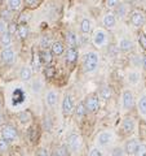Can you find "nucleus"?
I'll return each instance as SVG.
<instances>
[{"label": "nucleus", "instance_id": "obj_24", "mask_svg": "<svg viewBox=\"0 0 146 156\" xmlns=\"http://www.w3.org/2000/svg\"><path fill=\"white\" fill-rule=\"evenodd\" d=\"M138 81H140V73H137V72H131L129 74H128V82H129L131 85L138 83Z\"/></svg>", "mask_w": 146, "mask_h": 156}, {"label": "nucleus", "instance_id": "obj_12", "mask_svg": "<svg viewBox=\"0 0 146 156\" xmlns=\"http://www.w3.org/2000/svg\"><path fill=\"white\" fill-rule=\"evenodd\" d=\"M104 26L108 29H113L116 23V16L114 13H106L104 16Z\"/></svg>", "mask_w": 146, "mask_h": 156}, {"label": "nucleus", "instance_id": "obj_33", "mask_svg": "<svg viewBox=\"0 0 146 156\" xmlns=\"http://www.w3.org/2000/svg\"><path fill=\"white\" fill-rule=\"evenodd\" d=\"M48 43H49V39H48V37H43L41 41H40V47L43 48V50H47Z\"/></svg>", "mask_w": 146, "mask_h": 156}, {"label": "nucleus", "instance_id": "obj_20", "mask_svg": "<svg viewBox=\"0 0 146 156\" xmlns=\"http://www.w3.org/2000/svg\"><path fill=\"white\" fill-rule=\"evenodd\" d=\"M127 4H119L118 7L115 8V12H116V16H119L120 18H124V16L127 14Z\"/></svg>", "mask_w": 146, "mask_h": 156}, {"label": "nucleus", "instance_id": "obj_3", "mask_svg": "<svg viewBox=\"0 0 146 156\" xmlns=\"http://www.w3.org/2000/svg\"><path fill=\"white\" fill-rule=\"evenodd\" d=\"M92 42L93 44L97 47H102L108 43V34H106L104 30H97L93 34V38H92Z\"/></svg>", "mask_w": 146, "mask_h": 156}, {"label": "nucleus", "instance_id": "obj_31", "mask_svg": "<svg viewBox=\"0 0 146 156\" xmlns=\"http://www.w3.org/2000/svg\"><path fill=\"white\" fill-rule=\"evenodd\" d=\"M136 155L137 156H146V146L145 144H140L137 151H136Z\"/></svg>", "mask_w": 146, "mask_h": 156}, {"label": "nucleus", "instance_id": "obj_1", "mask_svg": "<svg viewBox=\"0 0 146 156\" xmlns=\"http://www.w3.org/2000/svg\"><path fill=\"white\" fill-rule=\"evenodd\" d=\"M97 65H98V53L96 52H88L84 56V62H83V69L85 73L93 72Z\"/></svg>", "mask_w": 146, "mask_h": 156}, {"label": "nucleus", "instance_id": "obj_9", "mask_svg": "<svg viewBox=\"0 0 146 156\" xmlns=\"http://www.w3.org/2000/svg\"><path fill=\"white\" fill-rule=\"evenodd\" d=\"M131 22H132V25L136 26V27L142 26L144 22H145V16H144V13L140 12V11L133 12L132 16H131Z\"/></svg>", "mask_w": 146, "mask_h": 156}, {"label": "nucleus", "instance_id": "obj_45", "mask_svg": "<svg viewBox=\"0 0 146 156\" xmlns=\"http://www.w3.org/2000/svg\"><path fill=\"white\" fill-rule=\"evenodd\" d=\"M0 109H2V103H0Z\"/></svg>", "mask_w": 146, "mask_h": 156}, {"label": "nucleus", "instance_id": "obj_44", "mask_svg": "<svg viewBox=\"0 0 146 156\" xmlns=\"http://www.w3.org/2000/svg\"><path fill=\"white\" fill-rule=\"evenodd\" d=\"M52 156H60V155H58V154H53Z\"/></svg>", "mask_w": 146, "mask_h": 156}, {"label": "nucleus", "instance_id": "obj_13", "mask_svg": "<svg viewBox=\"0 0 146 156\" xmlns=\"http://www.w3.org/2000/svg\"><path fill=\"white\" fill-rule=\"evenodd\" d=\"M119 50L123 52H129L133 50V42L128 38H123L119 42Z\"/></svg>", "mask_w": 146, "mask_h": 156}, {"label": "nucleus", "instance_id": "obj_29", "mask_svg": "<svg viewBox=\"0 0 146 156\" xmlns=\"http://www.w3.org/2000/svg\"><path fill=\"white\" fill-rule=\"evenodd\" d=\"M21 5V0H8V7L12 11H16Z\"/></svg>", "mask_w": 146, "mask_h": 156}, {"label": "nucleus", "instance_id": "obj_27", "mask_svg": "<svg viewBox=\"0 0 146 156\" xmlns=\"http://www.w3.org/2000/svg\"><path fill=\"white\" fill-rule=\"evenodd\" d=\"M85 112H87V108H85V104L84 103H79L76 107V109H75V113L79 116V117H83L85 115Z\"/></svg>", "mask_w": 146, "mask_h": 156}, {"label": "nucleus", "instance_id": "obj_40", "mask_svg": "<svg viewBox=\"0 0 146 156\" xmlns=\"http://www.w3.org/2000/svg\"><path fill=\"white\" fill-rule=\"evenodd\" d=\"M123 155V151H121L120 148H115L113 151V156H121Z\"/></svg>", "mask_w": 146, "mask_h": 156}, {"label": "nucleus", "instance_id": "obj_10", "mask_svg": "<svg viewBox=\"0 0 146 156\" xmlns=\"http://www.w3.org/2000/svg\"><path fill=\"white\" fill-rule=\"evenodd\" d=\"M14 57H16V55H14V51L12 50V48H4V50H3V52H2V60L5 62V64H13Z\"/></svg>", "mask_w": 146, "mask_h": 156}, {"label": "nucleus", "instance_id": "obj_15", "mask_svg": "<svg viewBox=\"0 0 146 156\" xmlns=\"http://www.w3.org/2000/svg\"><path fill=\"white\" fill-rule=\"evenodd\" d=\"M76 58H78V51H76V48L70 47L69 50H67V52H66V60H67V62H70V64H74V62L76 61Z\"/></svg>", "mask_w": 146, "mask_h": 156}, {"label": "nucleus", "instance_id": "obj_34", "mask_svg": "<svg viewBox=\"0 0 146 156\" xmlns=\"http://www.w3.org/2000/svg\"><path fill=\"white\" fill-rule=\"evenodd\" d=\"M140 44L141 47L146 50V34H141L140 35Z\"/></svg>", "mask_w": 146, "mask_h": 156}, {"label": "nucleus", "instance_id": "obj_16", "mask_svg": "<svg viewBox=\"0 0 146 156\" xmlns=\"http://www.w3.org/2000/svg\"><path fill=\"white\" fill-rule=\"evenodd\" d=\"M53 58V52L52 51H48V50H43L40 52V61L44 62V64H51Z\"/></svg>", "mask_w": 146, "mask_h": 156}, {"label": "nucleus", "instance_id": "obj_43", "mask_svg": "<svg viewBox=\"0 0 146 156\" xmlns=\"http://www.w3.org/2000/svg\"><path fill=\"white\" fill-rule=\"evenodd\" d=\"M142 66H144L145 69H146V55L142 57Z\"/></svg>", "mask_w": 146, "mask_h": 156}, {"label": "nucleus", "instance_id": "obj_7", "mask_svg": "<svg viewBox=\"0 0 146 156\" xmlns=\"http://www.w3.org/2000/svg\"><path fill=\"white\" fill-rule=\"evenodd\" d=\"M121 103H123V108L125 111H129L133 107V95L131 91H124L123 96H121Z\"/></svg>", "mask_w": 146, "mask_h": 156}, {"label": "nucleus", "instance_id": "obj_22", "mask_svg": "<svg viewBox=\"0 0 146 156\" xmlns=\"http://www.w3.org/2000/svg\"><path fill=\"white\" fill-rule=\"evenodd\" d=\"M80 31L83 34H87V33L91 31V21H89L88 18H84L80 22Z\"/></svg>", "mask_w": 146, "mask_h": 156}, {"label": "nucleus", "instance_id": "obj_37", "mask_svg": "<svg viewBox=\"0 0 146 156\" xmlns=\"http://www.w3.org/2000/svg\"><path fill=\"white\" fill-rule=\"evenodd\" d=\"M18 30V27H17V25L16 23H11V25L8 26V31L11 33V34H13V33H16Z\"/></svg>", "mask_w": 146, "mask_h": 156}, {"label": "nucleus", "instance_id": "obj_8", "mask_svg": "<svg viewBox=\"0 0 146 156\" xmlns=\"http://www.w3.org/2000/svg\"><path fill=\"white\" fill-rule=\"evenodd\" d=\"M97 142L100 146H109L113 142V134L110 131H102L100 133V135L97 136Z\"/></svg>", "mask_w": 146, "mask_h": 156}, {"label": "nucleus", "instance_id": "obj_25", "mask_svg": "<svg viewBox=\"0 0 146 156\" xmlns=\"http://www.w3.org/2000/svg\"><path fill=\"white\" fill-rule=\"evenodd\" d=\"M30 78H31V69L30 68H23L21 70V80L27 82V81H30Z\"/></svg>", "mask_w": 146, "mask_h": 156}, {"label": "nucleus", "instance_id": "obj_42", "mask_svg": "<svg viewBox=\"0 0 146 156\" xmlns=\"http://www.w3.org/2000/svg\"><path fill=\"white\" fill-rule=\"evenodd\" d=\"M38 156H47V151L45 150H40V152H39Z\"/></svg>", "mask_w": 146, "mask_h": 156}, {"label": "nucleus", "instance_id": "obj_23", "mask_svg": "<svg viewBox=\"0 0 146 156\" xmlns=\"http://www.w3.org/2000/svg\"><path fill=\"white\" fill-rule=\"evenodd\" d=\"M138 111L144 117H146V95H144L138 101Z\"/></svg>", "mask_w": 146, "mask_h": 156}, {"label": "nucleus", "instance_id": "obj_2", "mask_svg": "<svg viewBox=\"0 0 146 156\" xmlns=\"http://www.w3.org/2000/svg\"><path fill=\"white\" fill-rule=\"evenodd\" d=\"M2 136L7 142H12L17 138V130L12 125H3L2 126Z\"/></svg>", "mask_w": 146, "mask_h": 156}, {"label": "nucleus", "instance_id": "obj_38", "mask_svg": "<svg viewBox=\"0 0 146 156\" xmlns=\"http://www.w3.org/2000/svg\"><path fill=\"white\" fill-rule=\"evenodd\" d=\"M7 29H8L7 23L4 22L3 20H0V33H4V31H7Z\"/></svg>", "mask_w": 146, "mask_h": 156}, {"label": "nucleus", "instance_id": "obj_39", "mask_svg": "<svg viewBox=\"0 0 146 156\" xmlns=\"http://www.w3.org/2000/svg\"><path fill=\"white\" fill-rule=\"evenodd\" d=\"M39 3V0H26V4L28 7H36Z\"/></svg>", "mask_w": 146, "mask_h": 156}, {"label": "nucleus", "instance_id": "obj_4", "mask_svg": "<svg viewBox=\"0 0 146 156\" xmlns=\"http://www.w3.org/2000/svg\"><path fill=\"white\" fill-rule=\"evenodd\" d=\"M85 108L88 109L89 112H97V111H98V108H100V99H98V96L95 94V95H91V96L87 98Z\"/></svg>", "mask_w": 146, "mask_h": 156}, {"label": "nucleus", "instance_id": "obj_30", "mask_svg": "<svg viewBox=\"0 0 146 156\" xmlns=\"http://www.w3.org/2000/svg\"><path fill=\"white\" fill-rule=\"evenodd\" d=\"M44 76H45L47 78H52L53 76H55V66H52V65L47 66L45 70H44Z\"/></svg>", "mask_w": 146, "mask_h": 156}, {"label": "nucleus", "instance_id": "obj_35", "mask_svg": "<svg viewBox=\"0 0 146 156\" xmlns=\"http://www.w3.org/2000/svg\"><path fill=\"white\" fill-rule=\"evenodd\" d=\"M8 148V142L5 139H0V151H5Z\"/></svg>", "mask_w": 146, "mask_h": 156}, {"label": "nucleus", "instance_id": "obj_36", "mask_svg": "<svg viewBox=\"0 0 146 156\" xmlns=\"http://www.w3.org/2000/svg\"><path fill=\"white\" fill-rule=\"evenodd\" d=\"M89 156H104V155H102V152L98 148H93V150H91Z\"/></svg>", "mask_w": 146, "mask_h": 156}, {"label": "nucleus", "instance_id": "obj_14", "mask_svg": "<svg viewBox=\"0 0 146 156\" xmlns=\"http://www.w3.org/2000/svg\"><path fill=\"white\" fill-rule=\"evenodd\" d=\"M57 100H58V95H57V92L55 90H51V91H48V94L45 96V101H47V104L49 105V107H55L57 104Z\"/></svg>", "mask_w": 146, "mask_h": 156}, {"label": "nucleus", "instance_id": "obj_19", "mask_svg": "<svg viewBox=\"0 0 146 156\" xmlns=\"http://www.w3.org/2000/svg\"><path fill=\"white\" fill-rule=\"evenodd\" d=\"M66 41H67V44H69L70 47H72V48H75V47H76L78 38H76V35H75V33H72V31H69V33H67Z\"/></svg>", "mask_w": 146, "mask_h": 156}, {"label": "nucleus", "instance_id": "obj_26", "mask_svg": "<svg viewBox=\"0 0 146 156\" xmlns=\"http://www.w3.org/2000/svg\"><path fill=\"white\" fill-rule=\"evenodd\" d=\"M17 34H18V37L21 38V39H25V38L27 37V34H28V27H27L26 25H21V26H18Z\"/></svg>", "mask_w": 146, "mask_h": 156}, {"label": "nucleus", "instance_id": "obj_6", "mask_svg": "<svg viewBox=\"0 0 146 156\" xmlns=\"http://www.w3.org/2000/svg\"><path fill=\"white\" fill-rule=\"evenodd\" d=\"M72 111H74V98L71 95H66L62 101V113L70 115Z\"/></svg>", "mask_w": 146, "mask_h": 156}, {"label": "nucleus", "instance_id": "obj_5", "mask_svg": "<svg viewBox=\"0 0 146 156\" xmlns=\"http://www.w3.org/2000/svg\"><path fill=\"white\" fill-rule=\"evenodd\" d=\"M67 146H69V148L71 151H79L80 147H81V138L79 135L76 134H71L69 136V139H67Z\"/></svg>", "mask_w": 146, "mask_h": 156}, {"label": "nucleus", "instance_id": "obj_41", "mask_svg": "<svg viewBox=\"0 0 146 156\" xmlns=\"http://www.w3.org/2000/svg\"><path fill=\"white\" fill-rule=\"evenodd\" d=\"M32 89H34V91H35V92H38L39 90H40V83H39V82H35V85L32 86Z\"/></svg>", "mask_w": 146, "mask_h": 156}, {"label": "nucleus", "instance_id": "obj_32", "mask_svg": "<svg viewBox=\"0 0 146 156\" xmlns=\"http://www.w3.org/2000/svg\"><path fill=\"white\" fill-rule=\"evenodd\" d=\"M106 4L109 8H116L119 5V0H106Z\"/></svg>", "mask_w": 146, "mask_h": 156}, {"label": "nucleus", "instance_id": "obj_17", "mask_svg": "<svg viewBox=\"0 0 146 156\" xmlns=\"http://www.w3.org/2000/svg\"><path fill=\"white\" fill-rule=\"evenodd\" d=\"M138 142L136 139H132V140H128L127 144H125V150H127L128 154H134L138 148Z\"/></svg>", "mask_w": 146, "mask_h": 156}, {"label": "nucleus", "instance_id": "obj_28", "mask_svg": "<svg viewBox=\"0 0 146 156\" xmlns=\"http://www.w3.org/2000/svg\"><path fill=\"white\" fill-rule=\"evenodd\" d=\"M100 95H101L102 99L108 100V99H110V96H111V91H110L109 87H102V89H101V92H100Z\"/></svg>", "mask_w": 146, "mask_h": 156}, {"label": "nucleus", "instance_id": "obj_18", "mask_svg": "<svg viewBox=\"0 0 146 156\" xmlns=\"http://www.w3.org/2000/svg\"><path fill=\"white\" fill-rule=\"evenodd\" d=\"M51 51L53 52V55H62L64 53V44L61 42H55L51 46Z\"/></svg>", "mask_w": 146, "mask_h": 156}, {"label": "nucleus", "instance_id": "obj_21", "mask_svg": "<svg viewBox=\"0 0 146 156\" xmlns=\"http://www.w3.org/2000/svg\"><path fill=\"white\" fill-rule=\"evenodd\" d=\"M12 34L9 31H4L2 33V37H0V42H2V44L4 46H9L11 44V41H12Z\"/></svg>", "mask_w": 146, "mask_h": 156}, {"label": "nucleus", "instance_id": "obj_11", "mask_svg": "<svg viewBox=\"0 0 146 156\" xmlns=\"http://www.w3.org/2000/svg\"><path fill=\"white\" fill-rule=\"evenodd\" d=\"M134 129V122L131 117H125L123 120V124H121V130H123L124 134H131Z\"/></svg>", "mask_w": 146, "mask_h": 156}]
</instances>
